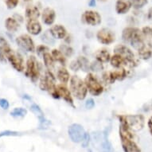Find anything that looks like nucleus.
Returning <instances> with one entry per match:
<instances>
[{"mask_svg": "<svg viewBox=\"0 0 152 152\" xmlns=\"http://www.w3.org/2000/svg\"><path fill=\"white\" fill-rule=\"evenodd\" d=\"M58 90L60 98H62L65 102H67L68 104L73 106V99H72L71 91L68 89V88L65 87L64 85H58Z\"/></svg>", "mask_w": 152, "mask_h": 152, "instance_id": "obj_18", "label": "nucleus"}, {"mask_svg": "<svg viewBox=\"0 0 152 152\" xmlns=\"http://www.w3.org/2000/svg\"><path fill=\"white\" fill-rule=\"evenodd\" d=\"M125 120L127 126L133 132H139L144 127L145 119L141 114L125 115Z\"/></svg>", "mask_w": 152, "mask_h": 152, "instance_id": "obj_9", "label": "nucleus"}, {"mask_svg": "<svg viewBox=\"0 0 152 152\" xmlns=\"http://www.w3.org/2000/svg\"><path fill=\"white\" fill-rule=\"evenodd\" d=\"M17 45L26 52H34L35 50V45L34 41L30 36L27 34H22L16 38Z\"/></svg>", "mask_w": 152, "mask_h": 152, "instance_id": "obj_13", "label": "nucleus"}, {"mask_svg": "<svg viewBox=\"0 0 152 152\" xmlns=\"http://www.w3.org/2000/svg\"><path fill=\"white\" fill-rule=\"evenodd\" d=\"M138 55H139V58L142 60L147 61L151 59L152 57L151 46L148 44H146L144 47L138 51Z\"/></svg>", "mask_w": 152, "mask_h": 152, "instance_id": "obj_26", "label": "nucleus"}, {"mask_svg": "<svg viewBox=\"0 0 152 152\" xmlns=\"http://www.w3.org/2000/svg\"><path fill=\"white\" fill-rule=\"evenodd\" d=\"M56 16L55 10L50 7H45L41 14L42 21L46 26H52L54 23Z\"/></svg>", "mask_w": 152, "mask_h": 152, "instance_id": "obj_15", "label": "nucleus"}, {"mask_svg": "<svg viewBox=\"0 0 152 152\" xmlns=\"http://www.w3.org/2000/svg\"><path fill=\"white\" fill-rule=\"evenodd\" d=\"M40 16V10L35 6H29L26 9L25 17L27 21L37 20V18Z\"/></svg>", "mask_w": 152, "mask_h": 152, "instance_id": "obj_20", "label": "nucleus"}, {"mask_svg": "<svg viewBox=\"0 0 152 152\" xmlns=\"http://www.w3.org/2000/svg\"><path fill=\"white\" fill-rule=\"evenodd\" d=\"M127 70L124 68L116 69L114 71L105 72L103 74V80L106 84H113L116 80H123L127 77Z\"/></svg>", "mask_w": 152, "mask_h": 152, "instance_id": "obj_7", "label": "nucleus"}, {"mask_svg": "<svg viewBox=\"0 0 152 152\" xmlns=\"http://www.w3.org/2000/svg\"><path fill=\"white\" fill-rule=\"evenodd\" d=\"M69 69L72 71H78L79 69H80V65H79V64H78L77 61V60H74L72 61H71V63L69 64Z\"/></svg>", "mask_w": 152, "mask_h": 152, "instance_id": "obj_43", "label": "nucleus"}, {"mask_svg": "<svg viewBox=\"0 0 152 152\" xmlns=\"http://www.w3.org/2000/svg\"><path fill=\"white\" fill-rule=\"evenodd\" d=\"M147 127L149 128V131L152 135V115L150 117V119L147 121Z\"/></svg>", "mask_w": 152, "mask_h": 152, "instance_id": "obj_45", "label": "nucleus"}, {"mask_svg": "<svg viewBox=\"0 0 152 152\" xmlns=\"http://www.w3.org/2000/svg\"><path fill=\"white\" fill-rule=\"evenodd\" d=\"M111 57L112 56L110 54V53L106 49H100L95 53L96 60L101 63H107L110 61Z\"/></svg>", "mask_w": 152, "mask_h": 152, "instance_id": "obj_23", "label": "nucleus"}, {"mask_svg": "<svg viewBox=\"0 0 152 152\" xmlns=\"http://www.w3.org/2000/svg\"><path fill=\"white\" fill-rule=\"evenodd\" d=\"M59 50L62 52V53L65 55L66 58H71L73 53H74V50L70 45H65V44H62L60 45Z\"/></svg>", "mask_w": 152, "mask_h": 152, "instance_id": "obj_32", "label": "nucleus"}, {"mask_svg": "<svg viewBox=\"0 0 152 152\" xmlns=\"http://www.w3.org/2000/svg\"><path fill=\"white\" fill-rule=\"evenodd\" d=\"M90 140H91V136H90L89 134L86 133L85 135V137H84V139H83L82 142H81V146H82V147L86 148V147H88Z\"/></svg>", "mask_w": 152, "mask_h": 152, "instance_id": "obj_41", "label": "nucleus"}, {"mask_svg": "<svg viewBox=\"0 0 152 152\" xmlns=\"http://www.w3.org/2000/svg\"><path fill=\"white\" fill-rule=\"evenodd\" d=\"M27 114V110L24 107H15L10 112V115L13 117H24Z\"/></svg>", "mask_w": 152, "mask_h": 152, "instance_id": "obj_31", "label": "nucleus"}, {"mask_svg": "<svg viewBox=\"0 0 152 152\" xmlns=\"http://www.w3.org/2000/svg\"><path fill=\"white\" fill-rule=\"evenodd\" d=\"M43 61H44V64H45V68L47 69V70H51L53 69L54 68V62L55 61L53 59V58L52 57L51 53H50L49 52L45 53V54L43 55Z\"/></svg>", "mask_w": 152, "mask_h": 152, "instance_id": "obj_28", "label": "nucleus"}, {"mask_svg": "<svg viewBox=\"0 0 152 152\" xmlns=\"http://www.w3.org/2000/svg\"><path fill=\"white\" fill-rule=\"evenodd\" d=\"M147 18L152 21V7L150 8L148 12H147Z\"/></svg>", "mask_w": 152, "mask_h": 152, "instance_id": "obj_47", "label": "nucleus"}, {"mask_svg": "<svg viewBox=\"0 0 152 152\" xmlns=\"http://www.w3.org/2000/svg\"><path fill=\"white\" fill-rule=\"evenodd\" d=\"M3 53H4L8 61L13 66V68L17 70L18 72H23L25 69L24 60H23V57L18 53L15 52L14 50H11L10 47L4 50Z\"/></svg>", "mask_w": 152, "mask_h": 152, "instance_id": "obj_6", "label": "nucleus"}, {"mask_svg": "<svg viewBox=\"0 0 152 152\" xmlns=\"http://www.w3.org/2000/svg\"><path fill=\"white\" fill-rule=\"evenodd\" d=\"M24 1H26V2H29V1H31V0H24Z\"/></svg>", "mask_w": 152, "mask_h": 152, "instance_id": "obj_51", "label": "nucleus"}, {"mask_svg": "<svg viewBox=\"0 0 152 152\" xmlns=\"http://www.w3.org/2000/svg\"><path fill=\"white\" fill-rule=\"evenodd\" d=\"M129 0H116L115 4V10L118 15H125L132 8Z\"/></svg>", "mask_w": 152, "mask_h": 152, "instance_id": "obj_17", "label": "nucleus"}, {"mask_svg": "<svg viewBox=\"0 0 152 152\" xmlns=\"http://www.w3.org/2000/svg\"><path fill=\"white\" fill-rule=\"evenodd\" d=\"M57 78L62 85L67 84L70 80L69 72L65 67H61L57 72Z\"/></svg>", "mask_w": 152, "mask_h": 152, "instance_id": "obj_24", "label": "nucleus"}, {"mask_svg": "<svg viewBox=\"0 0 152 152\" xmlns=\"http://www.w3.org/2000/svg\"><path fill=\"white\" fill-rule=\"evenodd\" d=\"M104 69V66H103V63L98 61H94L90 64V70H92L93 72H101Z\"/></svg>", "mask_w": 152, "mask_h": 152, "instance_id": "obj_34", "label": "nucleus"}, {"mask_svg": "<svg viewBox=\"0 0 152 152\" xmlns=\"http://www.w3.org/2000/svg\"><path fill=\"white\" fill-rule=\"evenodd\" d=\"M9 47H10V46L8 45V42H7V40H6L3 37H1V36H0V50L3 52L4 50H6Z\"/></svg>", "mask_w": 152, "mask_h": 152, "instance_id": "obj_40", "label": "nucleus"}, {"mask_svg": "<svg viewBox=\"0 0 152 152\" xmlns=\"http://www.w3.org/2000/svg\"><path fill=\"white\" fill-rule=\"evenodd\" d=\"M10 107V104L7 99L0 98V107H2L3 110H7Z\"/></svg>", "mask_w": 152, "mask_h": 152, "instance_id": "obj_42", "label": "nucleus"}, {"mask_svg": "<svg viewBox=\"0 0 152 152\" xmlns=\"http://www.w3.org/2000/svg\"><path fill=\"white\" fill-rule=\"evenodd\" d=\"M96 39L102 45H111L115 40V33L108 28H102L98 30L96 34Z\"/></svg>", "mask_w": 152, "mask_h": 152, "instance_id": "obj_12", "label": "nucleus"}, {"mask_svg": "<svg viewBox=\"0 0 152 152\" xmlns=\"http://www.w3.org/2000/svg\"><path fill=\"white\" fill-rule=\"evenodd\" d=\"M96 1L97 0H88V6H89L90 7H95L96 5Z\"/></svg>", "mask_w": 152, "mask_h": 152, "instance_id": "obj_46", "label": "nucleus"}, {"mask_svg": "<svg viewBox=\"0 0 152 152\" xmlns=\"http://www.w3.org/2000/svg\"><path fill=\"white\" fill-rule=\"evenodd\" d=\"M92 140L96 148L100 152H114L112 144L107 139V133L105 132L104 133L100 132H94Z\"/></svg>", "mask_w": 152, "mask_h": 152, "instance_id": "obj_3", "label": "nucleus"}, {"mask_svg": "<svg viewBox=\"0 0 152 152\" xmlns=\"http://www.w3.org/2000/svg\"><path fill=\"white\" fill-rule=\"evenodd\" d=\"M50 31L55 39L61 40L65 38V37L67 36V30L64 26L60 25V24L53 26L50 29Z\"/></svg>", "mask_w": 152, "mask_h": 152, "instance_id": "obj_16", "label": "nucleus"}, {"mask_svg": "<svg viewBox=\"0 0 152 152\" xmlns=\"http://www.w3.org/2000/svg\"><path fill=\"white\" fill-rule=\"evenodd\" d=\"M51 55H52V57L53 58L56 62L60 63L61 65H65L66 58H65V56L63 54L62 52L60 50H57V49L53 50L51 51Z\"/></svg>", "mask_w": 152, "mask_h": 152, "instance_id": "obj_27", "label": "nucleus"}, {"mask_svg": "<svg viewBox=\"0 0 152 152\" xmlns=\"http://www.w3.org/2000/svg\"><path fill=\"white\" fill-rule=\"evenodd\" d=\"M39 87L42 91H47L53 97L59 99L60 96L58 93V85H56V78L53 72L50 70H46L44 76L40 79Z\"/></svg>", "mask_w": 152, "mask_h": 152, "instance_id": "obj_1", "label": "nucleus"}, {"mask_svg": "<svg viewBox=\"0 0 152 152\" xmlns=\"http://www.w3.org/2000/svg\"><path fill=\"white\" fill-rule=\"evenodd\" d=\"M5 27L7 31L11 33L16 32L19 28V23L15 18H7L5 21Z\"/></svg>", "mask_w": 152, "mask_h": 152, "instance_id": "obj_25", "label": "nucleus"}, {"mask_svg": "<svg viewBox=\"0 0 152 152\" xmlns=\"http://www.w3.org/2000/svg\"><path fill=\"white\" fill-rule=\"evenodd\" d=\"M85 82L88 88V91L92 96H99L104 92L102 84L92 73H88L85 79Z\"/></svg>", "mask_w": 152, "mask_h": 152, "instance_id": "obj_5", "label": "nucleus"}, {"mask_svg": "<svg viewBox=\"0 0 152 152\" xmlns=\"http://www.w3.org/2000/svg\"><path fill=\"white\" fill-rule=\"evenodd\" d=\"M68 134L72 142L75 143H79L82 142L86 132L82 125L79 124H72L69 127Z\"/></svg>", "mask_w": 152, "mask_h": 152, "instance_id": "obj_8", "label": "nucleus"}, {"mask_svg": "<svg viewBox=\"0 0 152 152\" xmlns=\"http://www.w3.org/2000/svg\"><path fill=\"white\" fill-rule=\"evenodd\" d=\"M140 29L135 26H127L125 27L122 31V39L125 42H128L131 41L132 37L140 30Z\"/></svg>", "mask_w": 152, "mask_h": 152, "instance_id": "obj_22", "label": "nucleus"}, {"mask_svg": "<svg viewBox=\"0 0 152 152\" xmlns=\"http://www.w3.org/2000/svg\"><path fill=\"white\" fill-rule=\"evenodd\" d=\"M48 51H49V48L45 45H38V46L36 48V52H37V56L42 57V58L43 57V55L45 54V53H47Z\"/></svg>", "mask_w": 152, "mask_h": 152, "instance_id": "obj_36", "label": "nucleus"}, {"mask_svg": "<svg viewBox=\"0 0 152 152\" xmlns=\"http://www.w3.org/2000/svg\"><path fill=\"white\" fill-rule=\"evenodd\" d=\"M25 74L34 83L37 82L40 77V66L34 56H30L26 61Z\"/></svg>", "mask_w": 152, "mask_h": 152, "instance_id": "obj_4", "label": "nucleus"}, {"mask_svg": "<svg viewBox=\"0 0 152 152\" xmlns=\"http://www.w3.org/2000/svg\"><path fill=\"white\" fill-rule=\"evenodd\" d=\"M41 40L43 42L46 44V45H53L55 44V38L53 37V35L51 34L50 30L45 31L42 36H41Z\"/></svg>", "mask_w": 152, "mask_h": 152, "instance_id": "obj_30", "label": "nucleus"}, {"mask_svg": "<svg viewBox=\"0 0 152 152\" xmlns=\"http://www.w3.org/2000/svg\"><path fill=\"white\" fill-rule=\"evenodd\" d=\"M97 1H99V2H102V3H104V2H106V1H107V0H97Z\"/></svg>", "mask_w": 152, "mask_h": 152, "instance_id": "obj_49", "label": "nucleus"}, {"mask_svg": "<svg viewBox=\"0 0 152 152\" xmlns=\"http://www.w3.org/2000/svg\"><path fill=\"white\" fill-rule=\"evenodd\" d=\"M26 30L31 35L37 36V35L40 34L41 32H42V26L41 23L37 20L27 21V23H26Z\"/></svg>", "mask_w": 152, "mask_h": 152, "instance_id": "obj_19", "label": "nucleus"}, {"mask_svg": "<svg viewBox=\"0 0 152 152\" xmlns=\"http://www.w3.org/2000/svg\"><path fill=\"white\" fill-rule=\"evenodd\" d=\"M88 152H92V150H88Z\"/></svg>", "mask_w": 152, "mask_h": 152, "instance_id": "obj_50", "label": "nucleus"}, {"mask_svg": "<svg viewBox=\"0 0 152 152\" xmlns=\"http://www.w3.org/2000/svg\"><path fill=\"white\" fill-rule=\"evenodd\" d=\"M151 36H152V27H151Z\"/></svg>", "mask_w": 152, "mask_h": 152, "instance_id": "obj_52", "label": "nucleus"}, {"mask_svg": "<svg viewBox=\"0 0 152 152\" xmlns=\"http://www.w3.org/2000/svg\"><path fill=\"white\" fill-rule=\"evenodd\" d=\"M20 135V133L15 131H10V130H7L4 132H0V138L3 137V136H18Z\"/></svg>", "mask_w": 152, "mask_h": 152, "instance_id": "obj_38", "label": "nucleus"}, {"mask_svg": "<svg viewBox=\"0 0 152 152\" xmlns=\"http://www.w3.org/2000/svg\"><path fill=\"white\" fill-rule=\"evenodd\" d=\"M5 3L8 9L12 10L17 7L18 3H19V0H6Z\"/></svg>", "mask_w": 152, "mask_h": 152, "instance_id": "obj_39", "label": "nucleus"}, {"mask_svg": "<svg viewBox=\"0 0 152 152\" xmlns=\"http://www.w3.org/2000/svg\"><path fill=\"white\" fill-rule=\"evenodd\" d=\"M85 105V107H86L87 109H92V108H93L95 106L94 100H93L92 98H88V99L86 100Z\"/></svg>", "mask_w": 152, "mask_h": 152, "instance_id": "obj_44", "label": "nucleus"}, {"mask_svg": "<svg viewBox=\"0 0 152 152\" xmlns=\"http://www.w3.org/2000/svg\"><path fill=\"white\" fill-rule=\"evenodd\" d=\"M81 21L86 25L91 26H97L102 22V18L97 11L85 10L81 15Z\"/></svg>", "mask_w": 152, "mask_h": 152, "instance_id": "obj_11", "label": "nucleus"}, {"mask_svg": "<svg viewBox=\"0 0 152 152\" xmlns=\"http://www.w3.org/2000/svg\"><path fill=\"white\" fill-rule=\"evenodd\" d=\"M78 64L80 65V69L83 72H88L90 70L89 61L85 56H80L77 59Z\"/></svg>", "mask_w": 152, "mask_h": 152, "instance_id": "obj_29", "label": "nucleus"}, {"mask_svg": "<svg viewBox=\"0 0 152 152\" xmlns=\"http://www.w3.org/2000/svg\"><path fill=\"white\" fill-rule=\"evenodd\" d=\"M123 150L124 152H141L140 147L133 139L127 137H120Z\"/></svg>", "mask_w": 152, "mask_h": 152, "instance_id": "obj_14", "label": "nucleus"}, {"mask_svg": "<svg viewBox=\"0 0 152 152\" xmlns=\"http://www.w3.org/2000/svg\"><path fill=\"white\" fill-rule=\"evenodd\" d=\"M132 7L135 10H140L147 5L148 0H129Z\"/></svg>", "mask_w": 152, "mask_h": 152, "instance_id": "obj_33", "label": "nucleus"}, {"mask_svg": "<svg viewBox=\"0 0 152 152\" xmlns=\"http://www.w3.org/2000/svg\"><path fill=\"white\" fill-rule=\"evenodd\" d=\"M109 62L112 67H114L115 69H120V68H123V66L128 65L127 61L122 58L120 55L116 54V53H114V55L111 57Z\"/></svg>", "mask_w": 152, "mask_h": 152, "instance_id": "obj_21", "label": "nucleus"}, {"mask_svg": "<svg viewBox=\"0 0 152 152\" xmlns=\"http://www.w3.org/2000/svg\"><path fill=\"white\" fill-rule=\"evenodd\" d=\"M3 58V51L0 50V60H2Z\"/></svg>", "mask_w": 152, "mask_h": 152, "instance_id": "obj_48", "label": "nucleus"}, {"mask_svg": "<svg viewBox=\"0 0 152 152\" xmlns=\"http://www.w3.org/2000/svg\"><path fill=\"white\" fill-rule=\"evenodd\" d=\"M30 110H31V112H32L36 116H37V118H41L43 117V116H45V115H44V112H42V110L41 109V107L37 104H33L30 106Z\"/></svg>", "mask_w": 152, "mask_h": 152, "instance_id": "obj_35", "label": "nucleus"}, {"mask_svg": "<svg viewBox=\"0 0 152 152\" xmlns=\"http://www.w3.org/2000/svg\"><path fill=\"white\" fill-rule=\"evenodd\" d=\"M38 120H39V126H40L41 129H45V128H47L50 125V124H51L50 120L45 119V116L38 118Z\"/></svg>", "mask_w": 152, "mask_h": 152, "instance_id": "obj_37", "label": "nucleus"}, {"mask_svg": "<svg viewBox=\"0 0 152 152\" xmlns=\"http://www.w3.org/2000/svg\"><path fill=\"white\" fill-rule=\"evenodd\" d=\"M114 53L120 55L128 63V65L134 66L136 64L135 56L131 49L124 45H117L114 48Z\"/></svg>", "mask_w": 152, "mask_h": 152, "instance_id": "obj_10", "label": "nucleus"}, {"mask_svg": "<svg viewBox=\"0 0 152 152\" xmlns=\"http://www.w3.org/2000/svg\"><path fill=\"white\" fill-rule=\"evenodd\" d=\"M69 88L72 96L79 100H85L88 92L85 80L77 75H74L70 78Z\"/></svg>", "mask_w": 152, "mask_h": 152, "instance_id": "obj_2", "label": "nucleus"}]
</instances>
